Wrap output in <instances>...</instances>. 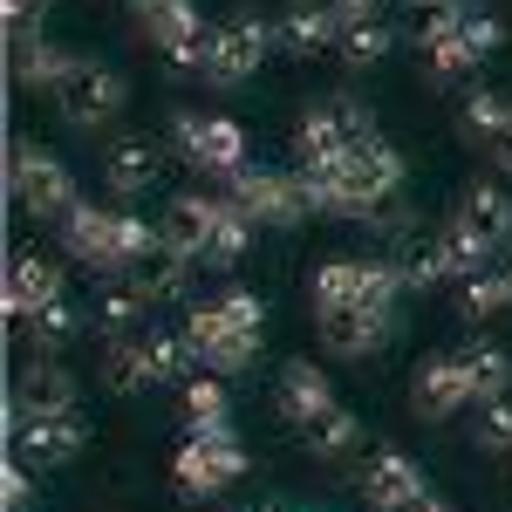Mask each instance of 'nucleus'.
<instances>
[{
    "label": "nucleus",
    "instance_id": "nucleus-21",
    "mask_svg": "<svg viewBox=\"0 0 512 512\" xmlns=\"http://www.w3.org/2000/svg\"><path fill=\"white\" fill-rule=\"evenodd\" d=\"M362 499L383 512V506H396V499H410V492H424V465L410 458V451H376L369 465H362Z\"/></svg>",
    "mask_w": 512,
    "mask_h": 512
},
{
    "label": "nucleus",
    "instance_id": "nucleus-26",
    "mask_svg": "<svg viewBox=\"0 0 512 512\" xmlns=\"http://www.w3.org/2000/svg\"><path fill=\"white\" fill-rule=\"evenodd\" d=\"M362 274H369V260H321L315 280H308V301L315 308H349V301H362Z\"/></svg>",
    "mask_w": 512,
    "mask_h": 512
},
{
    "label": "nucleus",
    "instance_id": "nucleus-47",
    "mask_svg": "<svg viewBox=\"0 0 512 512\" xmlns=\"http://www.w3.org/2000/svg\"><path fill=\"white\" fill-rule=\"evenodd\" d=\"M335 14H342V28H355V21H376L383 14V0H328Z\"/></svg>",
    "mask_w": 512,
    "mask_h": 512
},
{
    "label": "nucleus",
    "instance_id": "nucleus-18",
    "mask_svg": "<svg viewBox=\"0 0 512 512\" xmlns=\"http://www.w3.org/2000/svg\"><path fill=\"white\" fill-rule=\"evenodd\" d=\"M14 410L35 417V410H76V376L62 369V355H41L14 376Z\"/></svg>",
    "mask_w": 512,
    "mask_h": 512
},
{
    "label": "nucleus",
    "instance_id": "nucleus-6",
    "mask_svg": "<svg viewBox=\"0 0 512 512\" xmlns=\"http://www.w3.org/2000/svg\"><path fill=\"white\" fill-rule=\"evenodd\" d=\"M82 417L76 410H35V417H21L14 403H7V444H14V458L28 465V472H62V465H76L82 458Z\"/></svg>",
    "mask_w": 512,
    "mask_h": 512
},
{
    "label": "nucleus",
    "instance_id": "nucleus-23",
    "mask_svg": "<svg viewBox=\"0 0 512 512\" xmlns=\"http://www.w3.org/2000/svg\"><path fill=\"white\" fill-rule=\"evenodd\" d=\"M192 267L198 260H178V253H158L144 267H130V287L144 294V308H178L192 294Z\"/></svg>",
    "mask_w": 512,
    "mask_h": 512
},
{
    "label": "nucleus",
    "instance_id": "nucleus-27",
    "mask_svg": "<svg viewBox=\"0 0 512 512\" xmlns=\"http://www.w3.org/2000/svg\"><path fill=\"white\" fill-rule=\"evenodd\" d=\"M21 328H28V342H35L41 355H62V349H69V342L82 335V308L69 301V294H62V301H48L41 315H28Z\"/></svg>",
    "mask_w": 512,
    "mask_h": 512
},
{
    "label": "nucleus",
    "instance_id": "nucleus-32",
    "mask_svg": "<svg viewBox=\"0 0 512 512\" xmlns=\"http://www.w3.org/2000/svg\"><path fill=\"white\" fill-rule=\"evenodd\" d=\"M458 308H465V321H499L512 315V274H472L465 280V294H458Z\"/></svg>",
    "mask_w": 512,
    "mask_h": 512
},
{
    "label": "nucleus",
    "instance_id": "nucleus-11",
    "mask_svg": "<svg viewBox=\"0 0 512 512\" xmlns=\"http://www.w3.org/2000/svg\"><path fill=\"white\" fill-rule=\"evenodd\" d=\"M137 28L164 48V62H171V69H205L212 28L198 21L192 0H151V7H137Z\"/></svg>",
    "mask_w": 512,
    "mask_h": 512
},
{
    "label": "nucleus",
    "instance_id": "nucleus-34",
    "mask_svg": "<svg viewBox=\"0 0 512 512\" xmlns=\"http://www.w3.org/2000/svg\"><path fill=\"white\" fill-rule=\"evenodd\" d=\"M512 117V103L499 96V89H472L465 103H458V130L472 137V144H492L499 137V123Z\"/></svg>",
    "mask_w": 512,
    "mask_h": 512
},
{
    "label": "nucleus",
    "instance_id": "nucleus-8",
    "mask_svg": "<svg viewBox=\"0 0 512 512\" xmlns=\"http://www.w3.org/2000/svg\"><path fill=\"white\" fill-rule=\"evenodd\" d=\"M123 103H130V82L117 69H103V62H89V55H76L69 76L55 82V110H62V123H76V130H103Z\"/></svg>",
    "mask_w": 512,
    "mask_h": 512
},
{
    "label": "nucleus",
    "instance_id": "nucleus-36",
    "mask_svg": "<svg viewBox=\"0 0 512 512\" xmlns=\"http://www.w3.org/2000/svg\"><path fill=\"white\" fill-rule=\"evenodd\" d=\"M335 48H342L349 69H376V62L390 55V28H383V21H355V28H342Z\"/></svg>",
    "mask_w": 512,
    "mask_h": 512
},
{
    "label": "nucleus",
    "instance_id": "nucleus-37",
    "mask_svg": "<svg viewBox=\"0 0 512 512\" xmlns=\"http://www.w3.org/2000/svg\"><path fill=\"white\" fill-rule=\"evenodd\" d=\"M185 424H192V431L226 424V383H219V376H192V383H185Z\"/></svg>",
    "mask_w": 512,
    "mask_h": 512
},
{
    "label": "nucleus",
    "instance_id": "nucleus-40",
    "mask_svg": "<svg viewBox=\"0 0 512 512\" xmlns=\"http://www.w3.org/2000/svg\"><path fill=\"white\" fill-rule=\"evenodd\" d=\"M478 451L485 458H506L512 451V396H499V403H485V417H478Z\"/></svg>",
    "mask_w": 512,
    "mask_h": 512
},
{
    "label": "nucleus",
    "instance_id": "nucleus-31",
    "mask_svg": "<svg viewBox=\"0 0 512 512\" xmlns=\"http://www.w3.org/2000/svg\"><path fill=\"white\" fill-rule=\"evenodd\" d=\"M103 383H110L117 396H130V390H144V383H151V362H144V342H137V335H110Z\"/></svg>",
    "mask_w": 512,
    "mask_h": 512
},
{
    "label": "nucleus",
    "instance_id": "nucleus-42",
    "mask_svg": "<svg viewBox=\"0 0 512 512\" xmlns=\"http://www.w3.org/2000/svg\"><path fill=\"white\" fill-rule=\"evenodd\" d=\"M465 28V7H417V41L431 48V41H451Z\"/></svg>",
    "mask_w": 512,
    "mask_h": 512
},
{
    "label": "nucleus",
    "instance_id": "nucleus-48",
    "mask_svg": "<svg viewBox=\"0 0 512 512\" xmlns=\"http://www.w3.org/2000/svg\"><path fill=\"white\" fill-rule=\"evenodd\" d=\"M383 512H444V499L424 485V492H410V499H396V506H383Z\"/></svg>",
    "mask_w": 512,
    "mask_h": 512
},
{
    "label": "nucleus",
    "instance_id": "nucleus-41",
    "mask_svg": "<svg viewBox=\"0 0 512 512\" xmlns=\"http://www.w3.org/2000/svg\"><path fill=\"white\" fill-rule=\"evenodd\" d=\"M219 308H226V321H233V328H246V335H267V301H260V294L226 287V294H219Z\"/></svg>",
    "mask_w": 512,
    "mask_h": 512
},
{
    "label": "nucleus",
    "instance_id": "nucleus-20",
    "mask_svg": "<svg viewBox=\"0 0 512 512\" xmlns=\"http://www.w3.org/2000/svg\"><path fill=\"white\" fill-rule=\"evenodd\" d=\"M342 41V14L328 7V0H294L287 14H280V48L287 55H321V48H335Z\"/></svg>",
    "mask_w": 512,
    "mask_h": 512
},
{
    "label": "nucleus",
    "instance_id": "nucleus-28",
    "mask_svg": "<svg viewBox=\"0 0 512 512\" xmlns=\"http://www.w3.org/2000/svg\"><path fill=\"white\" fill-rule=\"evenodd\" d=\"M355 437H362V417L342 410V403H335V410H321L315 424H301V444H308L315 458H349Z\"/></svg>",
    "mask_w": 512,
    "mask_h": 512
},
{
    "label": "nucleus",
    "instance_id": "nucleus-50",
    "mask_svg": "<svg viewBox=\"0 0 512 512\" xmlns=\"http://www.w3.org/2000/svg\"><path fill=\"white\" fill-rule=\"evenodd\" d=\"M417 7H458V0H417Z\"/></svg>",
    "mask_w": 512,
    "mask_h": 512
},
{
    "label": "nucleus",
    "instance_id": "nucleus-38",
    "mask_svg": "<svg viewBox=\"0 0 512 512\" xmlns=\"http://www.w3.org/2000/svg\"><path fill=\"white\" fill-rule=\"evenodd\" d=\"M444 246H451V267H458L465 280H472V274H485V267H492V253H499L492 239H478L472 226H458V219L444 226Z\"/></svg>",
    "mask_w": 512,
    "mask_h": 512
},
{
    "label": "nucleus",
    "instance_id": "nucleus-46",
    "mask_svg": "<svg viewBox=\"0 0 512 512\" xmlns=\"http://www.w3.org/2000/svg\"><path fill=\"white\" fill-rule=\"evenodd\" d=\"M0 7H7V28H35L48 14V0H0Z\"/></svg>",
    "mask_w": 512,
    "mask_h": 512
},
{
    "label": "nucleus",
    "instance_id": "nucleus-1",
    "mask_svg": "<svg viewBox=\"0 0 512 512\" xmlns=\"http://www.w3.org/2000/svg\"><path fill=\"white\" fill-rule=\"evenodd\" d=\"M62 246H69V260L96 267V274H130V267H144L151 253H164L158 226L137 219L130 205H76V212L62 219Z\"/></svg>",
    "mask_w": 512,
    "mask_h": 512
},
{
    "label": "nucleus",
    "instance_id": "nucleus-39",
    "mask_svg": "<svg viewBox=\"0 0 512 512\" xmlns=\"http://www.w3.org/2000/svg\"><path fill=\"white\" fill-rule=\"evenodd\" d=\"M151 315L144 308V294L137 287H110L103 294V308H96V321H103V335H137V321Z\"/></svg>",
    "mask_w": 512,
    "mask_h": 512
},
{
    "label": "nucleus",
    "instance_id": "nucleus-5",
    "mask_svg": "<svg viewBox=\"0 0 512 512\" xmlns=\"http://www.w3.org/2000/svg\"><path fill=\"white\" fill-rule=\"evenodd\" d=\"M226 198H233L253 226H274V233H294V226L315 219V205H308V192H301L294 171H253V164H246V171L226 178Z\"/></svg>",
    "mask_w": 512,
    "mask_h": 512
},
{
    "label": "nucleus",
    "instance_id": "nucleus-24",
    "mask_svg": "<svg viewBox=\"0 0 512 512\" xmlns=\"http://www.w3.org/2000/svg\"><path fill=\"white\" fill-rule=\"evenodd\" d=\"M458 226H472L478 239H492V246H506L512 239V198L499 185H472V192L458 198V212H451Z\"/></svg>",
    "mask_w": 512,
    "mask_h": 512
},
{
    "label": "nucleus",
    "instance_id": "nucleus-16",
    "mask_svg": "<svg viewBox=\"0 0 512 512\" xmlns=\"http://www.w3.org/2000/svg\"><path fill=\"white\" fill-rule=\"evenodd\" d=\"M158 171H164V144H151V137H123L117 151H110V164H103V185H110L117 205H137V198L158 185Z\"/></svg>",
    "mask_w": 512,
    "mask_h": 512
},
{
    "label": "nucleus",
    "instance_id": "nucleus-52",
    "mask_svg": "<svg viewBox=\"0 0 512 512\" xmlns=\"http://www.w3.org/2000/svg\"><path fill=\"white\" fill-rule=\"evenodd\" d=\"M274 512H294V506H274Z\"/></svg>",
    "mask_w": 512,
    "mask_h": 512
},
{
    "label": "nucleus",
    "instance_id": "nucleus-13",
    "mask_svg": "<svg viewBox=\"0 0 512 512\" xmlns=\"http://www.w3.org/2000/svg\"><path fill=\"white\" fill-rule=\"evenodd\" d=\"M219 212H226V198H205V192L164 198L158 246H164V253H178V260H205V246H212V233H219Z\"/></svg>",
    "mask_w": 512,
    "mask_h": 512
},
{
    "label": "nucleus",
    "instance_id": "nucleus-49",
    "mask_svg": "<svg viewBox=\"0 0 512 512\" xmlns=\"http://www.w3.org/2000/svg\"><path fill=\"white\" fill-rule=\"evenodd\" d=\"M485 151H492V164H499V171H512V117L499 123V137H492Z\"/></svg>",
    "mask_w": 512,
    "mask_h": 512
},
{
    "label": "nucleus",
    "instance_id": "nucleus-30",
    "mask_svg": "<svg viewBox=\"0 0 512 512\" xmlns=\"http://www.w3.org/2000/svg\"><path fill=\"white\" fill-rule=\"evenodd\" d=\"M144 362H151V383H192L198 349L185 342V328L178 335H144Z\"/></svg>",
    "mask_w": 512,
    "mask_h": 512
},
{
    "label": "nucleus",
    "instance_id": "nucleus-15",
    "mask_svg": "<svg viewBox=\"0 0 512 512\" xmlns=\"http://www.w3.org/2000/svg\"><path fill=\"white\" fill-rule=\"evenodd\" d=\"M62 260H48V253H21L14 267H7V321H28L41 315L48 301H62Z\"/></svg>",
    "mask_w": 512,
    "mask_h": 512
},
{
    "label": "nucleus",
    "instance_id": "nucleus-9",
    "mask_svg": "<svg viewBox=\"0 0 512 512\" xmlns=\"http://www.w3.org/2000/svg\"><path fill=\"white\" fill-rule=\"evenodd\" d=\"M267 48H274V28H267L260 14H233V21L212 28V48H205V69H198V76L212 82V89H239V82L260 76Z\"/></svg>",
    "mask_w": 512,
    "mask_h": 512
},
{
    "label": "nucleus",
    "instance_id": "nucleus-4",
    "mask_svg": "<svg viewBox=\"0 0 512 512\" xmlns=\"http://www.w3.org/2000/svg\"><path fill=\"white\" fill-rule=\"evenodd\" d=\"M171 478L185 499H212L226 492L233 478H246V444L233 437V424H212V431H192L171 458Z\"/></svg>",
    "mask_w": 512,
    "mask_h": 512
},
{
    "label": "nucleus",
    "instance_id": "nucleus-10",
    "mask_svg": "<svg viewBox=\"0 0 512 512\" xmlns=\"http://www.w3.org/2000/svg\"><path fill=\"white\" fill-rule=\"evenodd\" d=\"M185 342L198 349V362H205L212 376H246V369L260 362V335L233 328L219 301H205V308H192V315H185Z\"/></svg>",
    "mask_w": 512,
    "mask_h": 512
},
{
    "label": "nucleus",
    "instance_id": "nucleus-22",
    "mask_svg": "<svg viewBox=\"0 0 512 512\" xmlns=\"http://www.w3.org/2000/svg\"><path fill=\"white\" fill-rule=\"evenodd\" d=\"M390 260H396V274H403V287H410V294H431L437 280L458 274V267H451V246H444V233H431V239L410 233V239L390 253Z\"/></svg>",
    "mask_w": 512,
    "mask_h": 512
},
{
    "label": "nucleus",
    "instance_id": "nucleus-29",
    "mask_svg": "<svg viewBox=\"0 0 512 512\" xmlns=\"http://www.w3.org/2000/svg\"><path fill=\"white\" fill-rule=\"evenodd\" d=\"M465 376H472V403H499L512 383V355L499 342H472L465 349Z\"/></svg>",
    "mask_w": 512,
    "mask_h": 512
},
{
    "label": "nucleus",
    "instance_id": "nucleus-14",
    "mask_svg": "<svg viewBox=\"0 0 512 512\" xmlns=\"http://www.w3.org/2000/svg\"><path fill=\"white\" fill-rule=\"evenodd\" d=\"M472 403V376H465V355H424L417 376H410V410L424 424H444Z\"/></svg>",
    "mask_w": 512,
    "mask_h": 512
},
{
    "label": "nucleus",
    "instance_id": "nucleus-33",
    "mask_svg": "<svg viewBox=\"0 0 512 512\" xmlns=\"http://www.w3.org/2000/svg\"><path fill=\"white\" fill-rule=\"evenodd\" d=\"M478 69V55H472V41H465V28L451 41H431L424 48V82H437V89H451V82H465Z\"/></svg>",
    "mask_w": 512,
    "mask_h": 512
},
{
    "label": "nucleus",
    "instance_id": "nucleus-7",
    "mask_svg": "<svg viewBox=\"0 0 512 512\" xmlns=\"http://www.w3.org/2000/svg\"><path fill=\"white\" fill-rule=\"evenodd\" d=\"M171 151L205 171V178H233L246 171V130L233 117H198V110H171Z\"/></svg>",
    "mask_w": 512,
    "mask_h": 512
},
{
    "label": "nucleus",
    "instance_id": "nucleus-17",
    "mask_svg": "<svg viewBox=\"0 0 512 512\" xmlns=\"http://www.w3.org/2000/svg\"><path fill=\"white\" fill-rule=\"evenodd\" d=\"M69 62L76 55H62L55 41H41V28H7V69L21 89H48L55 96V82L69 76Z\"/></svg>",
    "mask_w": 512,
    "mask_h": 512
},
{
    "label": "nucleus",
    "instance_id": "nucleus-53",
    "mask_svg": "<svg viewBox=\"0 0 512 512\" xmlns=\"http://www.w3.org/2000/svg\"><path fill=\"white\" fill-rule=\"evenodd\" d=\"M506 274H512V260H506Z\"/></svg>",
    "mask_w": 512,
    "mask_h": 512
},
{
    "label": "nucleus",
    "instance_id": "nucleus-3",
    "mask_svg": "<svg viewBox=\"0 0 512 512\" xmlns=\"http://www.w3.org/2000/svg\"><path fill=\"white\" fill-rule=\"evenodd\" d=\"M403 192V151H396L390 137L376 130V137H355L349 151H342V212L335 219H369L383 198Z\"/></svg>",
    "mask_w": 512,
    "mask_h": 512
},
{
    "label": "nucleus",
    "instance_id": "nucleus-45",
    "mask_svg": "<svg viewBox=\"0 0 512 512\" xmlns=\"http://www.w3.org/2000/svg\"><path fill=\"white\" fill-rule=\"evenodd\" d=\"M28 499H35V472H28L21 458H7V472H0V506L28 512Z\"/></svg>",
    "mask_w": 512,
    "mask_h": 512
},
{
    "label": "nucleus",
    "instance_id": "nucleus-25",
    "mask_svg": "<svg viewBox=\"0 0 512 512\" xmlns=\"http://www.w3.org/2000/svg\"><path fill=\"white\" fill-rule=\"evenodd\" d=\"M349 151V130H342V117L328 110V103H315L308 117H301V130H294V164H335Z\"/></svg>",
    "mask_w": 512,
    "mask_h": 512
},
{
    "label": "nucleus",
    "instance_id": "nucleus-43",
    "mask_svg": "<svg viewBox=\"0 0 512 512\" xmlns=\"http://www.w3.org/2000/svg\"><path fill=\"white\" fill-rule=\"evenodd\" d=\"M465 41H472V55L485 62V55L506 48V21H499V14H465Z\"/></svg>",
    "mask_w": 512,
    "mask_h": 512
},
{
    "label": "nucleus",
    "instance_id": "nucleus-2",
    "mask_svg": "<svg viewBox=\"0 0 512 512\" xmlns=\"http://www.w3.org/2000/svg\"><path fill=\"white\" fill-rule=\"evenodd\" d=\"M7 192H14V205H21L28 219H48V226H62L82 205L76 171L55 158V151L28 144V137H14V151H7Z\"/></svg>",
    "mask_w": 512,
    "mask_h": 512
},
{
    "label": "nucleus",
    "instance_id": "nucleus-19",
    "mask_svg": "<svg viewBox=\"0 0 512 512\" xmlns=\"http://www.w3.org/2000/svg\"><path fill=\"white\" fill-rule=\"evenodd\" d=\"M274 410L301 431V424H315L321 410H335V390H328V376H321L315 362H287L274 383Z\"/></svg>",
    "mask_w": 512,
    "mask_h": 512
},
{
    "label": "nucleus",
    "instance_id": "nucleus-51",
    "mask_svg": "<svg viewBox=\"0 0 512 512\" xmlns=\"http://www.w3.org/2000/svg\"><path fill=\"white\" fill-rule=\"evenodd\" d=\"M130 7H151V0H130Z\"/></svg>",
    "mask_w": 512,
    "mask_h": 512
},
{
    "label": "nucleus",
    "instance_id": "nucleus-35",
    "mask_svg": "<svg viewBox=\"0 0 512 512\" xmlns=\"http://www.w3.org/2000/svg\"><path fill=\"white\" fill-rule=\"evenodd\" d=\"M246 246H253V219H246L233 198H226L219 233H212V246H205V267H239V260H246Z\"/></svg>",
    "mask_w": 512,
    "mask_h": 512
},
{
    "label": "nucleus",
    "instance_id": "nucleus-44",
    "mask_svg": "<svg viewBox=\"0 0 512 512\" xmlns=\"http://www.w3.org/2000/svg\"><path fill=\"white\" fill-rule=\"evenodd\" d=\"M328 110L342 117V130H349V144H355V137H376V110H369L362 96H349V89H342V96H328Z\"/></svg>",
    "mask_w": 512,
    "mask_h": 512
},
{
    "label": "nucleus",
    "instance_id": "nucleus-12",
    "mask_svg": "<svg viewBox=\"0 0 512 512\" xmlns=\"http://www.w3.org/2000/svg\"><path fill=\"white\" fill-rule=\"evenodd\" d=\"M315 328H321V349L328 355L369 362L396 335V308H362V301H349V308H315Z\"/></svg>",
    "mask_w": 512,
    "mask_h": 512
}]
</instances>
